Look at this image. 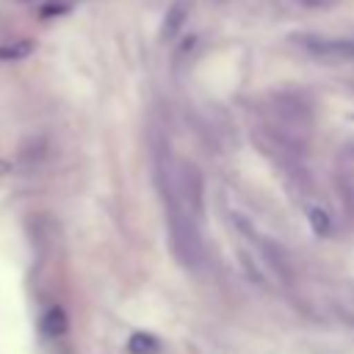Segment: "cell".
<instances>
[{"label":"cell","mask_w":354,"mask_h":354,"mask_svg":"<svg viewBox=\"0 0 354 354\" xmlns=\"http://www.w3.org/2000/svg\"><path fill=\"white\" fill-rule=\"evenodd\" d=\"M183 19H185V6H183V3H177V6L169 11L166 22H163V39H171V36L183 28Z\"/></svg>","instance_id":"obj_5"},{"label":"cell","mask_w":354,"mask_h":354,"mask_svg":"<svg viewBox=\"0 0 354 354\" xmlns=\"http://www.w3.org/2000/svg\"><path fill=\"white\" fill-rule=\"evenodd\" d=\"M307 216H310V224H313V230L318 235H329L332 232L335 221H332V216H329V210L324 205H310L307 207Z\"/></svg>","instance_id":"obj_3"},{"label":"cell","mask_w":354,"mask_h":354,"mask_svg":"<svg viewBox=\"0 0 354 354\" xmlns=\"http://www.w3.org/2000/svg\"><path fill=\"white\" fill-rule=\"evenodd\" d=\"M28 53H30L28 41H19V44H11V47H0V58H22Z\"/></svg>","instance_id":"obj_7"},{"label":"cell","mask_w":354,"mask_h":354,"mask_svg":"<svg viewBox=\"0 0 354 354\" xmlns=\"http://www.w3.org/2000/svg\"><path fill=\"white\" fill-rule=\"evenodd\" d=\"M296 3L307 11H329V8L340 6V0H296Z\"/></svg>","instance_id":"obj_6"},{"label":"cell","mask_w":354,"mask_h":354,"mask_svg":"<svg viewBox=\"0 0 354 354\" xmlns=\"http://www.w3.org/2000/svg\"><path fill=\"white\" fill-rule=\"evenodd\" d=\"M127 348H130V354H155L158 351V340L152 335H147V332H136L130 337Z\"/></svg>","instance_id":"obj_4"},{"label":"cell","mask_w":354,"mask_h":354,"mask_svg":"<svg viewBox=\"0 0 354 354\" xmlns=\"http://www.w3.org/2000/svg\"><path fill=\"white\" fill-rule=\"evenodd\" d=\"M66 329H69V324H66L64 310H61V307H50V310L44 313V318H41V332H44L47 337H61Z\"/></svg>","instance_id":"obj_2"},{"label":"cell","mask_w":354,"mask_h":354,"mask_svg":"<svg viewBox=\"0 0 354 354\" xmlns=\"http://www.w3.org/2000/svg\"><path fill=\"white\" fill-rule=\"evenodd\" d=\"M293 44L304 50L310 58L326 61V64H346L354 61V39H337V36H321V33H299L293 36Z\"/></svg>","instance_id":"obj_1"}]
</instances>
